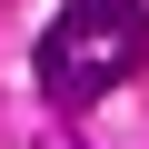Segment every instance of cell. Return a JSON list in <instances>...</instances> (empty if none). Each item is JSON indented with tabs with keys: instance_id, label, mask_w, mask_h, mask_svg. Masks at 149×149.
<instances>
[{
	"instance_id": "1",
	"label": "cell",
	"mask_w": 149,
	"mask_h": 149,
	"mask_svg": "<svg viewBox=\"0 0 149 149\" xmlns=\"http://www.w3.org/2000/svg\"><path fill=\"white\" fill-rule=\"evenodd\" d=\"M149 50V20H139V0H70V10L50 20L40 40V90L60 109H80V100H109L129 70Z\"/></svg>"
}]
</instances>
